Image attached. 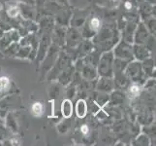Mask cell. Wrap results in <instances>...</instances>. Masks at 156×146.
I'll list each match as a JSON object with an SVG mask.
<instances>
[{"label": "cell", "mask_w": 156, "mask_h": 146, "mask_svg": "<svg viewBox=\"0 0 156 146\" xmlns=\"http://www.w3.org/2000/svg\"><path fill=\"white\" fill-rule=\"evenodd\" d=\"M91 28H92L93 29H98L100 28V21L98 19H93L92 21H91Z\"/></svg>", "instance_id": "obj_6"}, {"label": "cell", "mask_w": 156, "mask_h": 146, "mask_svg": "<svg viewBox=\"0 0 156 146\" xmlns=\"http://www.w3.org/2000/svg\"><path fill=\"white\" fill-rule=\"evenodd\" d=\"M88 132H89V129H88V127L87 126H83L82 127V133H83V134H87L88 133Z\"/></svg>", "instance_id": "obj_8"}, {"label": "cell", "mask_w": 156, "mask_h": 146, "mask_svg": "<svg viewBox=\"0 0 156 146\" xmlns=\"http://www.w3.org/2000/svg\"><path fill=\"white\" fill-rule=\"evenodd\" d=\"M19 12H20L19 8L16 7V6H13V7L9 8V10H8V15L10 16V17H13L14 18V17H16V16H18Z\"/></svg>", "instance_id": "obj_5"}, {"label": "cell", "mask_w": 156, "mask_h": 146, "mask_svg": "<svg viewBox=\"0 0 156 146\" xmlns=\"http://www.w3.org/2000/svg\"><path fill=\"white\" fill-rule=\"evenodd\" d=\"M31 112L34 116H41L43 114V105L40 102H35L31 106Z\"/></svg>", "instance_id": "obj_1"}, {"label": "cell", "mask_w": 156, "mask_h": 146, "mask_svg": "<svg viewBox=\"0 0 156 146\" xmlns=\"http://www.w3.org/2000/svg\"><path fill=\"white\" fill-rule=\"evenodd\" d=\"M125 6H126V8H128V9H129V8H131V4L129 3V2H127V3L125 4Z\"/></svg>", "instance_id": "obj_9"}, {"label": "cell", "mask_w": 156, "mask_h": 146, "mask_svg": "<svg viewBox=\"0 0 156 146\" xmlns=\"http://www.w3.org/2000/svg\"><path fill=\"white\" fill-rule=\"evenodd\" d=\"M71 111H72L71 102L66 100L63 104V113H64V115H65V117H69L71 115Z\"/></svg>", "instance_id": "obj_3"}, {"label": "cell", "mask_w": 156, "mask_h": 146, "mask_svg": "<svg viewBox=\"0 0 156 146\" xmlns=\"http://www.w3.org/2000/svg\"><path fill=\"white\" fill-rule=\"evenodd\" d=\"M85 110H87V106H85V103H83V101L80 100L79 102V104L77 106V113L80 117H83L85 114Z\"/></svg>", "instance_id": "obj_2"}, {"label": "cell", "mask_w": 156, "mask_h": 146, "mask_svg": "<svg viewBox=\"0 0 156 146\" xmlns=\"http://www.w3.org/2000/svg\"><path fill=\"white\" fill-rule=\"evenodd\" d=\"M9 87V79L7 77H1L0 78V90L5 91Z\"/></svg>", "instance_id": "obj_4"}, {"label": "cell", "mask_w": 156, "mask_h": 146, "mask_svg": "<svg viewBox=\"0 0 156 146\" xmlns=\"http://www.w3.org/2000/svg\"><path fill=\"white\" fill-rule=\"evenodd\" d=\"M130 93L135 96L138 95L140 94V87H138V86H132L130 89Z\"/></svg>", "instance_id": "obj_7"}]
</instances>
